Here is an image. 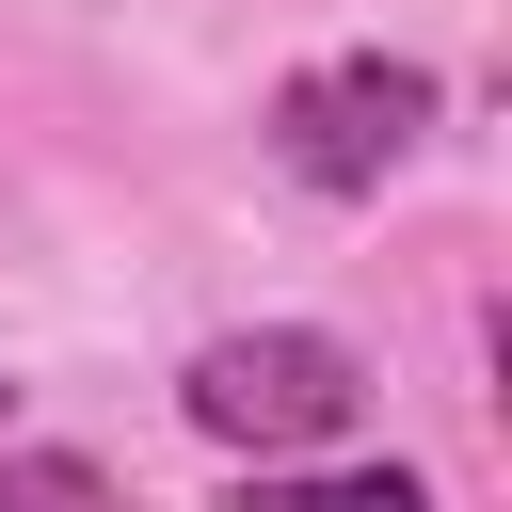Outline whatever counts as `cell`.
Returning a JSON list of instances; mask_svg holds the SVG:
<instances>
[{
	"label": "cell",
	"mask_w": 512,
	"mask_h": 512,
	"mask_svg": "<svg viewBox=\"0 0 512 512\" xmlns=\"http://www.w3.org/2000/svg\"><path fill=\"white\" fill-rule=\"evenodd\" d=\"M176 416L240 464H304V448H352L368 432V352L320 336V320H256V336H208L176 368Z\"/></svg>",
	"instance_id": "6da1fadb"
},
{
	"label": "cell",
	"mask_w": 512,
	"mask_h": 512,
	"mask_svg": "<svg viewBox=\"0 0 512 512\" xmlns=\"http://www.w3.org/2000/svg\"><path fill=\"white\" fill-rule=\"evenodd\" d=\"M432 128H448V80L400 64V48H320V64L272 80V160H288L304 192H336V208H368Z\"/></svg>",
	"instance_id": "7a4b0ae2"
},
{
	"label": "cell",
	"mask_w": 512,
	"mask_h": 512,
	"mask_svg": "<svg viewBox=\"0 0 512 512\" xmlns=\"http://www.w3.org/2000/svg\"><path fill=\"white\" fill-rule=\"evenodd\" d=\"M224 512H432L416 464H240Z\"/></svg>",
	"instance_id": "3957f363"
},
{
	"label": "cell",
	"mask_w": 512,
	"mask_h": 512,
	"mask_svg": "<svg viewBox=\"0 0 512 512\" xmlns=\"http://www.w3.org/2000/svg\"><path fill=\"white\" fill-rule=\"evenodd\" d=\"M0 512H128V480L96 448H0Z\"/></svg>",
	"instance_id": "277c9868"
},
{
	"label": "cell",
	"mask_w": 512,
	"mask_h": 512,
	"mask_svg": "<svg viewBox=\"0 0 512 512\" xmlns=\"http://www.w3.org/2000/svg\"><path fill=\"white\" fill-rule=\"evenodd\" d=\"M0 416H16V384H0Z\"/></svg>",
	"instance_id": "5b68a950"
}]
</instances>
